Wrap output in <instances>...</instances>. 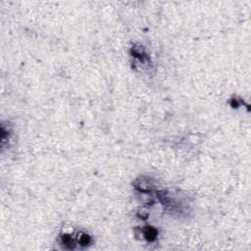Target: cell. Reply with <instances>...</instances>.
Masks as SVG:
<instances>
[{"instance_id":"1","label":"cell","mask_w":251,"mask_h":251,"mask_svg":"<svg viewBox=\"0 0 251 251\" xmlns=\"http://www.w3.org/2000/svg\"><path fill=\"white\" fill-rule=\"evenodd\" d=\"M144 235L147 237L148 240H153L155 237H156V232L152 229H147L146 232H144Z\"/></svg>"}]
</instances>
